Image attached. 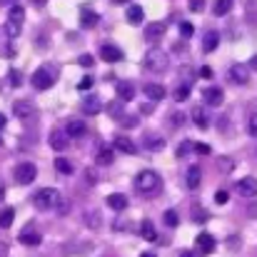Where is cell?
I'll use <instances>...</instances> for the list:
<instances>
[{
	"label": "cell",
	"instance_id": "cell-5",
	"mask_svg": "<svg viewBox=\"0 0 257 257\" xmlns=\"http://www.w3.org/2000/svg\"><path fill=\"white\" fill-rule=\"evenodd\" d=\"M35 175H38V170H35L33 163H20V165L15 168V180H18L20 185H30V182L35 180Z\"/></svg>",
	"mask_w": 257,
	"mask_h": 257
},
{
	"label": "cell",
	"instance_id": "cell-41",
	"mask_svg": "<svg viewBox=\"0 0 257 257\" xmlns=\"http://www.w3.org/2000/svg\"><path fill=\"white\" fill-rule=\"evenodd\" d=\"M8 80H10V85H13V87H18L20 83H23V80H20V73H18V70H10V73H8Z\"/></svg>",
	"mask_w": 257,
	"mask_h": 257
},
{
	"label": "cell",
	"instance_id": "cell-28",
	"mask_svg": "<svg viewBox=\"0 0 257 257\" xmlns=\"http://www.w3.org/2000/svg\"><path fill=\"white\" fill-rule=\"evenodd\" d=\"M97 20H100V18H97L95 10H83V13H80V25H83V28H95Z\"/></svg>",
	"mask_w": 257,
	"mask_h": 257
},
{
	"label": "cell",
	"instance_id": "cell-27",
	"mask_svg": "<svg viewBox=\"0 0 257 257\" xmlns=\"http://www.w3.org/2000/svg\"><path fill=\"white\" fill-rule=\"evenodd\" d=\"M112 153H115V150H112V145H102V148H100V153H97V165H110V163H112V158H115Z\"/></svg>",
	"mask_w": 257,
	"mask_h": 257
},
{
	"label": "cell",
	"instance_id": "cell-57",
	"mask_svg": "<svg viewBox=\"0 0 257 257\" xmlns=\"http://www.w3.org/2000/svg\"><path fill=\"white\" fill-rule=\"evenodd\" d=\"M3 127H5V117L0 115V130H3Z\"/></svg>",
	"mask_w": 257,
	"mask_h": 257
},
{
	"label": "cell",
	"instance_id": "cell-19",
	"mask_svg": "<svg viewBox=\"0 0 257 257\" xmlns=\"http://www.w3.org/2000/svg\"><path fill=\"white\" fill-rule=\"evenodd\" d=\"M102 110V102L95 97V95H85V100H83V112L85 115H97Z\"/></svg>",
	"mask_w": 257,
	"mask_h": 257
},
{
	"label": "cell",
	"instance_id": "cell-3",
	"mask_svg": "<svg viewBox=\"0 0 257 257\" xmlns=\"http://www.w3.org/2000/svg\"><path fill=\"white\" fill-rule=\"evenodd\" d=\"M58 200H60V192L53 190V187H43V190H38L33 195V205L38 210H53L58 205Z\"/></svg>",
	"mask_w": 257,
	"mask_h": 257
},
{
	"label": "cell",
	"instance_id": "cell-35",
	"mask_svg": "<svg viewBox=\"0 0 257 257\" xmlns=\"http://www.w3.org/2000/svg\"><path fill=\"white\" fill-rule=\"evenodd\" d=\"M163 220H165L168 227H177V222H180V217H177L175 210H165V217H163Z\"/></svg>",
	"mask_w": 257,
	"mask_h": 257
},
{
	"label": "cell",
	"instance_id": "cell-16",
	"mask_svg": "<svg viewBox=\"0 0 257 257\" xmlns=\"http://www.w3.org/2000/svg\"><path fill=\"white\" fill-rule=\"evenodd\" d=\"M197 250H200L202 255H212V250H215V237H212L210 232L197 235Z\"/></svg>",
	"mask_w": 257,
	"mask_h": 257
},
{
	"label": "cell",
	"instance_id": "cell-23",
	"mask_svg": "<svg viewBox=\"0 0 257 257\" xmlns=\"http://www.w3.org/2000/svg\"><path fill=\"white\" fill-rule=\"evenodd\" d=\"M145 148H148V150L160 153V150L165 148V140H163L160 135H155V133H148V135H145Z\"/></svg>",
	"mask_w": 257,
	"mask_h": 257
},
{
	"label": "cell",
	"instance_id": "cell-55",
	"mask_svg": "<svg viewBox=\"0 0 257 257\" xmlns=\"http://www.w3.org/2000/svg\"><path fill=\"white\" fill-rule=\"evenodd\" d=\"M5 200V190H3V185H0V202Z\"/></svg>",
	"mask_w": 257,
	"mask_h": 257
},
{
	"label": "cell",
	"instance_id": "cell-58",
	"mask_svg": "<svg viewBox=\"0 0 257 257\" xmlns=\"http://www.w3.org/2000/svg\"><path fill=\"white\" fill-rule=\"evenodd\" d=\"M115 5H122V3H130V0H112Z\"/></svg>",
	"mask_w": 257,
	"mask_h": 257
},
{
	"label": "cell",
	"instance_id": "cell-30",
	"mask_svg": "<svg viewBox=\"0 0 257 257\" xmlns=\"http://www.w3.org/2000/svg\"><path fill=\"white\" fill-rule=\"evenodd\" d=\"M13 220H15V210H13V207L0 210V227H3V230H5V227H10V225H13Z\"/></svg>",
	"mask_w": 257,
	"mask_h": 257
},
{
	"label": "cell",
	"instance_id": "cell-7",
	"mask_svg": "<svg viewBox=\"0 0 257 257\" xmlns=\"http://www.w3.org/2000/svg\"><path fill=\"white\" fill-rule=\"evenodd\" d=\"M227 78H230V83H235V85H245V83L250 80V68H247V65H232Z\"/></svg>",
	"mask_w": 257,
	"mask_h": 257
},
{
	"label": "cell",
	"instance_id": "cell-33",
	"mask_svg": "<svg viewBox=\"0 0 257 257\" xmlns=\"http://www.w3.org/2000/svg\"><path fill=\"white\" fill-rule=\"evenodd\" d=\"M55 168L63 172V175H73V165H70L65 158H55Z\"/></svg>",
	"mask_w": 257,
	"mask_h": 257
},
{
	"label": "cell",
	"instance_id": "cell-56",
	"mask_svg": "<svg viewBox=\"0 0 257 257\" xmlns=\"http://www.w3.org/2000/svg\"><path fill=\"white\" fill-rule=\"evenodd\" d=\"M180 257H192V255H190L187 250H182V252H180Z\"/></svg>",
	"mask_w": 257,
	"mask_h": 257
},
{
	"label": "cell",
	"instance_id": "cell-48",
	"mask_svg": "<svg viewBox=\"0 0 257 257\" xmlns=\"http://www.w3.org/2000/svg\"><path fill=\"white\" fill-rule=\"evenodd\" d=\"M192 220H195V222H205V220H207V212H205L202 207H197V212H195V217H192Z\"/></svg>",
	"mask_w": 257,
	"mask_h": 257
},
{
	"label": "cell",
	"instance_id": "cell-38",
	"mask_svg": "<svg viewBox=\"0 0 257 257\" xmlns=\"http://www.w3.org/2000/svg\"><path fill=\"white\" fill-rule=\"evenodd\" d=\"M18 33H20V25H15V23L8 20V23H5V35H8V38H15Z\"/></svg>",
	"mask_w": 257,
	"mask_h": 257
},
{
	"label": "cell",
	"instance_id": "cell-14",
	"mask_svg": "<svg viewBox=\"0 0 257 257\" xmlns=\"http://www.w3.org/2000/svg\"><path fill=\"white\" fill-rule=\"evenodd\" d=\"M143 92L148 95V100H150V102H160V100L168 95V92H165V87L160 85V83H148Z\"/></svg>",
	"mask_w": 257,
	"mask_h": 257
},
{
	"label": "cell",
	"instance_id": "cell-39",
	"mask_svg": "<svg viewBox=\"0 0 257 257\" xmlns=\"http://www.w3.org/2000/svg\"><path fill=\"white\" fill-rule=\"evenodd\" d=\"M180 33H182V38H192V33H195L192 23H180Z\"/></svg>",
	"mask_w": 257,
	"mask_h": 257
},
{
	"label": "cell",
	"instance_id": "cell-54",
	"mask_svg": "<svg viewBox=\"0 0 257 257\" xmlns=\"http://www.w3.org/2000/svg\"><path fill=\"white\" fill-rule=\"evenodd\" d=\"M15 3H18V0H0V5H10V8H13Z\"/></svg>",
	"mask_w": 257,
	"mask_h": 257
},
{
	"label": "cell",
	"instance_id": "cell-52",
	"mask_svg": "<svg viewBox=\"0 0 257 257\" xmlns=\"http://www.w3.org/2000/svg\"><path fill=\"white\" fill-rule=\"evenodd\" d=\"M247 215H250V217H257V200L250 205V207H247Z\"/></svg>",
	"mask_w": 257,
	"mask_h": 257
},
{
	"label": "cell",
	"instance_id": "cell-10",
	"mask_svg": "<svg viewBox=\"0 0 257 257\" xmlns=\"http://www.w3.org/2000/svg\"><path fill=\"white\" fill-rule=\"evenodd\" d=\"M13 115L20 120H28L30 115H35V105L28 100H18V102H13Z\"/></svg>",
	"mask_w": 257,
	"mask_h": 257
},
{
	"label": "cell",
	"instance_id": "cell-21",
	"mask_svg": "<svg viewBox=\"0 0 257 257\" xmlns=\"http://www.w3.org/2000/svg\"><path fill=\"white\" fill-rule=\"evenodd\" d=\"M217 45H220V33H217V30H210V33L202 38V50H205V53H212Z\"/></svg>",
	"mask_w": 257,
	"mask_h": 257
},
{
	"label": "cell",
	"instance_id": "cell-29",
	"mask_svg": "<svg viewBox=\"0 0 257 257\" xmlns=\"http://www.w3.org/2000/svg\"><path fill=\"white\" fill-rule=\"evenodd\" d=\"M107 112H110V117H112V120H117V122H120V120H122V115H125V110H122V102H120V100L110 102V105H107Z\"/></svg>",
	"mask_w": 257,
	"mask_h": 257
},
{
	"label": "cell",
	"instance_id": "cell-44",
	"mask_svg": "<svg viewBox=\"0 0 257 257\" xmlns=\"http://www.w3.org/2000/svg\"><path fill=\"white\" fill-rule=\"evenodd\" d=\"M230 200V195H227V190H217V195H215V202L217 205H225Z\"/></svg>",
	"mask_w": 257,
	"mask_h": 257
},
{
	"label": "cell",
	"instance_id": "cell-53",
	"mask_svg": "<svg viewBox=\"0 0 257 257\" xmlns=\"http://www.w3.org/2000/svg\"><path fill=\"white\" fill-rule=\"evenodd\" d=\"M30 3H33V5H38V8H43V5H45L48 0H30Z\"/></svg>",
	"mask_w": 257,
	"mask_h": 257
},
{
	"label": "cell",
	"instance_id": "cell-36",
	"mask_svg": "<svg viewBox=\"0 0 257 257\" xmlns=\"http://www.w3.org/2000/svg\"><path fill=\"white\" fill-rule=\"evenodd\" d=\"M55 210H58V215H68V210H70V202L60 195V200H58V205H55Z\"/></svg>",
	"mask_w": 257,
	"mask_h": 257
},
{
	"label": "cell",
	"instance_id": "cell-20",
	"mask_svg": "<svg viewBox=\"0 0 257 257\" xmlns=\"http://www.w3.org/2000/svg\"><path fill=\"white\" fill-rule=\"evenodd\" d=\"M125 15H127V23H130V25H140V23L145 20V10H143L140 5H130Z\"/></svg>",
	"mask_w": 257,
	"mask_h": 257
},
{
	"label": "cell",
	"instance_id": "cell-47",
	"mask_svg": "<svg viewBox=\"0 0 257 257\" xmlns=\"http://www.w3.org/2000/svg\"><path fill=\"white\" fill-rule=\"evenodd\" d=\"M212 75H215V73H212V68H210V65H202V68H200V78H205V80H210Z\"/></svg>",
	"mask_w": 257,
	"mask_h": 257
},
{
	"label": "cell",
	"instance_id": "cell-13",
	"mask_svg": "<svg viewBox=\"0 0 257 257\" xmlns=\"http://www.w3.org/2000/svg\"><path fill=\"white\" fill-rule=\"evenodd\" d=\"M200 180H202L200 165H190L187 172H185V182H187V187H190V190H197V187H200Z\"/></svg>",
	"mask_w": 257,
	"mask_h": 257
},
{
	"label": "cell",
	"instance_id": "cell-15",
	"mask_svg": "<svg viewBox=\"0 0 257 257\" xmlns=\"http://www.w3.org/2000/svg\"><path fill=\"white\" fill-rule=\"evenodd\" d=\"M112 150H120L125 155H135V143L130 138H125V135H117L115 143H112Z\"/></svg>",
	"mask_w": 257,
	"mask_h": 257
},
{
	"label": "cell",
	"instance_id": "cell-46",
	"mask_svg": "<svg viewBox=\"0 0 257 257\" xmlns=\"http://www.w3.org/2000/svg\"><path fill=\"white\" fill-rule=\"evenodd\" d=\"M187 5H190V10H192V13H200V10L205 8V0H190Z\"/></svg>",
	"mask_w": 257,
	"mask_h": 257
},
{
	"label": "cell",
	"instance_id": "cell-60",
	"mask_svg": "<svg viewBox=\"0 0 257 257\" xmlns=\"http://www.w3.org/2000/svg\"><path fill=\"white\" fill-rule=\"evenodd\" d=\"M140 257H155V255H153V252H143Z\"/></svg>",
	"mask_w": 257,
	"mask_h": 257
},
{
	"label": "cell",
	"instance_id": "cell-22",
	"mask_svg": "<svg viewBox=\"0 0 257 257\" xmlns=\"http://www.w3.org/2000/svg\"><path fill=\"white\" fill-rule=\"evenodd\" d=\"M107 205H110L112 210L122 212V210H127V197H125L122 192H112V195L107 197Z\"/></svg>",
	"mask_w": 257,
	"mask_h": 257
},
{
	"label": "cell",
	"instance_id": "cell-26",
	"mask_svg": "<svg viewBox=\"0 0 257 257\" xmlns=\"http://www.w3.org/2000/svg\"><path fill=\"white\" fill-rule=\"evenodd\" d=\"M190 115H192V122H195L197 127H202V130H205V127H210V120H207V115H205V110H202V107H192V112H190Z\"/></svg>",
	"mask_w": 257,
	"mask_h": 257
},
{
	"label": "cell",
	"instance_id": "cell-50",
	"mask_svg": "<svg viewBox=\"0 0 257 257\" xmlns=\"http://www.w3.org/2000/svg\"><path fill=\"white\" fill-rule=\"evenodd\" d=\"M78 63H80L83 68H90V65H92L95 60H92V55H80V60H78Z\"/></svg>",
	"mask_w": 257,
	"mask_h": 257
},
{
	"label": "cell",
	"instance_id": "cell-4",
	"mask_svg": "<svg viewBox=\"0 0 257 257\" xmlns=\"http://www.w3.org/2000/svg\"><path fill=\"white\" fill-rule=\"evenodd\" d=\"M53 83H55V70H50V68H40V70L33 73V87H38V90H48V87H53Z\"/></svg>",
	"mask_w": 257,
	"mask_h": 257
},
{
	"label": "cell",
	"instance_id": "cell-18",
	"mask_svg": "<svg viewBox=\"0 0 257 257\" xmlns=\"http://www.w3.org/2000/svg\"><path fill=\"white\" fill-rule=\"evenodd\" d=\"M202 97H205V102H207V105H212V107L222 105V100H225V95H222V90H220V87H207V90L202 92Z\"/></svg>",
	"mask_w": 257,
	"mask_h": 257
},
{
	"label": "cell",
	"instance_id": "cell-11",
	"mask_svg": "<svg viewBox=\"0 0 257 257\" xmlns=\"http://www.w3.org/2000/svg\"><path fill=\"white\" fill-rule=\"evenodd\" d=\"M48 143H50V148L53 150H58V153H63L65 148H68V143H70V138L63 133V130H53L50 133V138H48Z\"/></svg>",
	"mask_w": 257,
	"mask_h": 257
},
{
	"label": "cell",
	"instance_id": "cell-42",
	"mask_svg": "<svg viewBox=\"0 0 257 257\" xmlns=\"http://www.w3.org/2000/svg\"><path fill=\"white\" fill-rule=\"evenodd\" d=\"M185 122V112H172V117H170V125H175V127H180Z\"/></svg>",
	"mask_w": 257,
	"mask_h": 257
},
{
	"label": "cell",
	"instance_id": "cell-45",
	"mask_svg": "<svg viewBox=\"0 0 257 257\" xmlns=\"http://www.w3.org/2000/svg\"><path fill=\"white\" fill-rule=\"evenodd\" d=\"M192 150H197L202 155H210V145H205V143H192Z\"/></svg>",
	"mask_w": 257,
	"mask_h": 257
},
{
	"label": "cell",
	"instance_id": "cell-6",
	"mask_svg": "<svg viewBox=\"0 0 257 257\" xmlns=\"http://www.w3.org/2000/svg\"><path fill=\"white\" fill-rule=\"evenodd\" d=\"M235 192L242 195V197H255L257 195V180L255 177H242V180H237Z\"/></svg>",
	"mask_w": 257,
	"mask_h": 257
},
{
	"label": "cell",
	"instance_id": "cell-9",
	"mask_svg": "<svg viewBox=\"0 0 257 257\" xmlns=\"http://www.w3.org/2000/svg\"><path fill=\"white\" fill-rule=\"evenodd\" d=\"M100 58H102L105 63H120V60H122V50H120L117 45L105 43V45L100 48Z\"/></svg>",
	"mask_w": 257,
	"mask_h": 257
},
{
	"label": "cell",
	"instance_id": "cell-31",
	"mask_svg": "<svg viewBox=\"0 0 257 257\" xmlns=\"http://www.w3.org/2000/svg\"><path fill=\"white\" fill-rule=\"evenodd\" d=\"M23 18H25V10H23L20 5H13V8H10V18H8V20H10V23H15V25H23Z\"/></svg>",
	"mask_w": 257,
	"mask_h": 257
},
{
	"label": "cell",
	"instance_id": "cell-2",
	"mask_svg": "<svg viewBox=\"0 0 257 257\" xmlns=\"http://www.w3.org/2000/svg\"><path fill=\"white\" fill-rule=\"evenodd\" d=\"M143 65H145L148 70H153V73H165L168 65H170V58H168L165 50H160V48H150V50L145 53V58H143Z\"/></svg>",
	"mask_w": 257,
	"mask_h": 257
},
{
	"label": "cell",
	"instance_id": "cell-25",
	"mask_svg": "<svg viewBox=\"0 0 257 257\" xmlns=\"http://www.w3.org/2000/svg\"><path fill=\"white\" fill-rule=\"evenodd\" d=\"M140 235H143V240H148V242H153V240L158 237L153 220H143V222H140Z\"/></svg>",
	"mask_w": 257,
	"mask_h": 257
},
{
	"label": "cell",
	"instance_id": "cell-37",
	"mask_svg": "<svg viewBox=\"0 0 257 257\" xmlns=\"http://www.w3.org/2000/svg\"><path fill=\"white\" fill-rule=\"evenodd\" d=\"M85 225L87 227H100V217H97V212H87L85 215Z\"/></svg>",
	"mask_w": 257,
	"mask_h": 257
},
{
	"label": "cell",
	"instance_id": "cell-24",
	"mask_svg": "<svg viewBox=\"0 0 257 257\" xmlns=\"http://www.w3.org/2000/svg\"><path fill=\"white\" fill-rule=\"evenodd\" d=\"M20 242H23V245H28V247H35V245H40V235H38L35 230L25 227V230L20 232Z\"/></svg>",
	"mask_w": 257,
	"mask_h": 257
},
{
	"label": "cell",
	"instance_id": "cell-1",
	"mask_svg": "<svg viewBox=\"0 0 257 257\" xmlns=\"http://www.w3.org/2000/svg\"><path fill=\"white\" fill-rule=\"evenodd\" d=\"M135 190L145 197H155L160 190H163V180L155 170H143L135 177Z\"/></svg>",
	"mask_w": 257,
	"mask_h": 257
},
{
	"label": "cell",
	"instance_id": "cell-49",
	"mask_svg": "<svg viewBox=\"0 0 257 257\" xmlns=\"http://www.w3.org/2000/svg\"><path fill=\"white\" fill-rule=\"evenodd\" d=\"M80 90H90V87H92V75H85V78H83V80H80Z\"/></svg>",
	"mask_w": 257,
	"mask_h": 257
},
{
	"label": "cell",
	"instance_id": "cell-8",
	"mask_svg": "<svg viewBox=\"0 0 257 257\" xmlns=\"http://www.w3.org/2000/svg\"><path fill=\"white\" fill-rule=\"evenodd\" d=\"M165 30H168V25L160 23V20H155V23H150V25L145 28V40H148V43H155V40H160V38L165 35Z\"/></svg>",
	"mask_w": 257,
	"mask_h": 257
},
{
	"label": "cell",
	"instance_id": "cell-17",
	"mask_svg": "<svg viewBox=\"0 0 257 257\" xmlns=\"http://www.w3.org/2000/svg\"><path fill=\"white\" fill-rule=\"evenodd\" d=\"M65 135L68 138H83V135H87V125L83 120H70L68 127H65Z\"/></svg>",
	"mask_w": 257,
	"mask_h": 257
},
{
	"label": "cell",
	"instance_id": "cell-59",
	"mask_svg": "<svg viewBox=\"0 0 257 257\" xmlns=\"http://www.w3.org/2000/svg\"><path fill=\"white\" fill-rule=\"evenodd\" d=\"M252 68H255V70H257V55H255V58H252Z\"/></svg>",
	"mask_w": 257,
	"mask_h": 257
},
{
	"label": "cell",
	"instance_id": "cell-43",
	"mask_svg": "<svg viewBox=\"0 0 257 257\" xmlns=\"http://www.w3.org/2000/svg\"><path fill=\"white\" fill-rule=\"evenodd\" d=\"M138 122H140V120H138L135 115H133V117H122V120H120V125H122V127H138Z\"/></svg>",
	"mask_w": 257,
	"mask_h": 257
},
{
	"label": "cell",
	"instance_id": "cell-51",
	"mask_svg": "<svg viewBox=\"0 0 257 257\" xmlns=\"http://www.w3.org/2000/svg\"><path fill=\"white\" fill-rule=\"evenodd\" d=\"M247 127H250V135H255V138H257V115H252V117H250V125H247Z\"/></svg>",
	"mask_w": 257,
	"mask_h": 257
},
{
	"label": "cell",
	"instance_id": "cell-12",
	"mask_svg": "<svg viewBox=\"0 0 257 257\" xmlns=\"http://www.w3.org/2000/svg\"><path fill=\"white\" fill-rule=\"evenodd\" d=\"M115 92H117V100H120V102H127V100L135 97V85H133L130 80H120V83L115 85Z\"/></svg>",
	"mask_w": 257,
	"mask_h": 257
},
{
	"label": "cell",
	"instance_id": "cell-32",
	"mask_svg": "<svg viewBox=\"0 0 257 257\" xmlns=\"http://www.w3.org/2000/svg\"><path fill=\"white\" fill-rule=\"evenodd\" d=\"M232 10V0H215V15H227Z\"/></svg>",
	"mask_w": 257,
	"mask_h": 257
},
{
	"label": "cell",
	"instance_id": "cell-34",
	"mask_svg": "<svg viewBox=\"0 0 257 257\" xmlns=\"http://www.w3.org/2000/svg\"><path fill=\"white\" fill-rule=\"evenodd\" d=\"M187 95H190V85H180L175 92H172V97H175L177 102H185V100H187Z\"/></svg>",
	"mask_w": 257,
	"mask_h": 257
},
{
	"label": "cell",
	"instance_id": "cell-40",
	"mask_svg": "<svg viewBox=\"0 0 257 257\" xmlns=\"http://www.w3.org/2000/svg\"><path fill=\"white\" fill-rule=\"evenodd\" d=\"M190 150H192V143H190V140L180 143V148H177V158H185V155H187Z\"/></svg>",
	"mask_w": 257,
	"mask_h": 257
}]
</instances>
